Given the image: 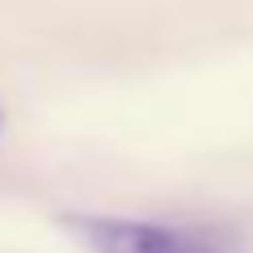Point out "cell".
<instances>
[{
    "label": "cell",
    "instance_id": "obj_1",
    "mask_svg": "<svg viewBox=\"0 0 253 253\" xmlns=\"http://www.w3.org/2000/svg\"><path fill=\"white\" fill-rule=\"evenodd\" d=\"M76 232L93 253H215L207 241L169 224L148 219H114V215H76Z\"/></svg>",
    "mask_w": 253,
    "mask_h": 253
}]
</instances>
